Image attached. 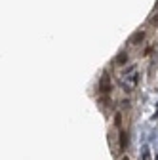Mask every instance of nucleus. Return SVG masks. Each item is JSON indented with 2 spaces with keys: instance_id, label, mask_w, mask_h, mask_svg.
<instances>
[{
  "instance_id": "obj_6",
  "label": "nucleus",
  "mask_w": 158,
  "mask_h": 160,
  "mask_svg": "<svg viewBox=\"0 0 158 160\" xmlns=\"http://www.w3.org/2000/svg\"><path fill=\"white\" fill-rule=\"evenodd\" d=\"M150 23H153V25H158V14H156V15H154V17H153V19H150Z\"/></svg>"
},
{
  "instance_id": "obj_3",
  "label": "nucleus",
  "mask_w": 158,
  "mask_h": 160,
  "mask_svg": "<svg viewBox=\"0 0 158 160\" xmlns=\"http://www.w3.org/2000/svg\"><path fill=\"white\" fill-rule=\"evenodd\" d=\"M124 63H128V54H118V57H116V65H124Z\"/></svg>"
},
{
  "instance_id": "obj_2",
  "label": "nucleus",
  "mask_w": 158,
  "mask_h": 160,
  "mask_svg": "<svg viewBox=\"0 0 158 160\" xmlns=\"http://www.w3.org/2000/svg\"><path fill=\"white\" fill-rule=\"evenodd\" d=\"M143 38H145V32L143 31H137L133 36H131V40H130V44L131 46H137L139 42H143Z\"/></svg>"
},
{
  "instance_id": "obj_8",
  "label": "nucleus",
  "mask_w": 158,
  "mask_h": 160,
  "mask_svg": "<svg viewBox=\"0 0 158 160\" xmlns=\"http://www.w3.org/2000/svg\"><path fill=\"white\" fill-rule=\"evenodd\" d=\"M156 8H158V2H156Z\"/></svg>"
},
{
  "instance_id": "obj_4",
  "label": "nucleus",
  "mask_w": 158,
  "mask_h": 160,
  "mask_svg": "<svg viewBox=\"0 0 158 160\" xmlns=\"http://www.w3.org/2000/svg\"><path fill=\"white\" fill-rule=\"evenodd\" d=\"M126 145H128V133L126 132H120V149H124Z\"/></svg>"
},
{
  "instance_id": "obj_7",
  "label": "nucleus",
  "mask_w": 158,
  "mask_h": 160,
  "mask_svg": "<svg viewBox=\"0 0 158 160\" xmlns=\"http://www.w3.org/2000/svg\"><path fill=\"white\" fill-rule=\"evenodd\" d=\"M120 160H131V158H130V156H122V158H120Z\"/></svg>"
},
{
  "instance_id": "obj_1",
  "label": "nucleus",
  "mask_w": 158,
  "mask_h": 160,
  "mask_svg": "<svg viewBox=\"0 0 158 160\" xmlns=\"http://www.w3.org/2000/svg\"><path fill=\"white\" fill-rule=\"evenodd\" d=\"M99 90H101V93H109V91H111V76H109V74H103V76H101Z\"/></svg>"
},
{
  "instance_id": "obj_5",
  "label": "nucleus",
  "mask_w": 158,
  "mask_h": 160,
  "mask_svg": "<svg viewBox=\"0 0 158 160\" xmlns=\"http://www.w3.org/2000/svg\"><path fill=\"white\" fill-rule=\"evenodd\" d=\"M114 124H116L118 128L122 126V114H120V113H116V114H114Z\"/></svg>"
}]
</instances>
